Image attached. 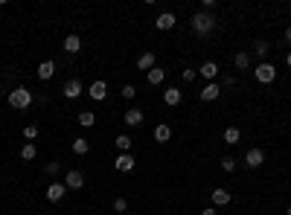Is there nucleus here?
<instances>
[{"label":"nucleus","instance_id":"obj_38","mask_svg":"<svg viewBox=\"0 0 291 215\" xmlns=\"http://www.w3.org/2000/svg\"><path fill=\"white\" fill-rule=\"evenodd\" d=\"M286 64H289V67H291V50H289V55H286Z\"/></svg>","mask_w":291,"mask_h":215},{"label":"nucleus","instance_id":"obj_30","mask_svg":"<svg viewBox=\"0 0 291 215\" xmlns=\"http://www.w3.org/2000/svg\"><path fill=\"white\" fill-rule=\"evenodd\" d=\"M44 172H47V175H58V172H61V163H58V160H50V163L44 166Z\"/></svg>","mask_w":291,"mask_h":215},{"label":"nucleus","instance_id":"obj_39","mask_svg":"<svg viewBox=\"0 0 291 215\" xmlns=\"http://www.w3.org/2000/svg\"><path fill=\"white\" fill-rule=\"evenodd\" d=\"M286 215H291V207H289V210H286Z\"/></svg>","mask_w":291,"mask_h":215},{"label":"nucleus","instance_id":"obj_37","mask_svg":"<svg viewBox=\"0 0 291 215\" xmlns=\"http://www.w3.org/2000/svg\"><path fill=\"white\" fill-rule=\"evenodd\" d=\"M286 41L291 44V26H286Z\"/></svg>","mask_w":291,"mask_h":215},{"label":"nucleus","instance_id":"obj_14","mask_svg":"<svg viewBox=\"0 0 291 215\" xmlns=\"http://www.w3.org/2000/svg\"><path fill=\"white\" fill-rule=\"evenodd\" d=\"M219 70H222V67H219L216 61H204V64L198 67V73H201V76H204L207 82H216V76H219Z\"/></svg>","mask_w":291,"mask_h":215},{"label":"nucleus","instance_id":"obj_10","mask_svg":"<svg viewBox=\"0 0 291 215\" xmlns=\"http://www.w3.org/2000/svg\"><path fill=\"white\" fill-rule=\"evenodd\" d=\"M175 23H178V20H175V15H172V12H160V15H157V20H154V26H157L160 32L175 29Z\"/></svg>","mask_w":291,"mask_h":215},{"label":"nucleus","instance_id":"obj_26","mask_svg":"<svg viewBox=\"0 0 291 215\" xmlns=\"http://www.w3.org/2000/svg\"><path fill=\"white\" fill-rule=\"evenodd\" d=\"M254 52L259 55V61H265V55L271 52V44H268V41H257V44H254Z\"/></svg>","mask_w":291,"mask_h":215},{"label":"nucleus","instance_id":"obj_18","mask_svg":"<svg viewBox=\"0 0 291 215\" xmlns=\"http://www.w3.org/2000/svg\"><path fill=\"white\" fill-rule=\"evenodd\" d=\"M163 79H166V70H163V67H152V70L146 73V82H149V84H163Z\"/></svg>","mask_w":291,"mask_h":215},{"label":"nucleus","instance_id":"obj_20","mask_svg":"<svg viewBox=\"0 0 291 215\" xmlns=\"http://www.w3.org/2000/svg\"><path fill=\"white\" fill-rule=\"evenodd\" d=\"M64 50H67V52H79V50H82V38H79V35H67V38H64Z\"/></svg>","mask_w":291,"mask_h":215},{"label":"nucleus","instance_id":"obj_4","mask_svg":"<svg viewBox=\"0 0 291 215\" xmlns=\"http://www.w3.org/2000/svg\"><path fill=\"white\" fill-rule=\"evenodd\" d=\"M82 93H85V87H82L79 79H67L64 87H61V96H64V99H79Z\"/></svg>","mask_w":291,"mask_h":215},{"label":"nucleus","instance_id":"obj_5","mask_svg":"<svg viewBox=\"0 0 291 215\" xmlns=\"http://www.w3.org/2000/svg\"><path fill=\"white\" fill-rule=\"evenodd\" d=\"M265 163V151L262 149H248V154H245V166L248 169H259Z\"/></svg>","mask_w":291,"mask_h":215},{"label":"nucleus","instance_id":"obj_25","mask_svg":"<svg viewBox=\"0 0 291 215\" xmlns=\"http://www.w3.org/2000/svg\"><path fill=\"white\" fill-rule=\"evenodd\" d=\"M87 151H90V143L85 137H76L73 140V154H87Z\"/></svg>","mask_w":291,"mask_h":215},{"label":"nucleus","instance_id":"obj_3","mask_svg":"<svg viewBox=\"0 0 291 215\" xmlns=\"http://www.w3.org/2000/svg\"><path fill=\"white\" fill-rule=\"evenodd\" d=\"M254 79H257L259 84H271V82L277 79V67H274V64H268V61H259V64H257V70H254Z\"/></svg>","mask_w":291,"mask_h":215},{"label":"nucleus","instance_id":"obj_34","mask_svg":"<svg viewBox=\"0 0 291 215\" xmlns=\"http://www.w3.org/2000/svg\"><path fill=\"white\" fill-rule=\"evenodd\" d=\"M216 6H219V3H216V0H204V12H213V9H216Z\"/></svg>","mask_w":291,"mask_h":215},{"label":"nucleus","instance_id":"obj_11","mask_svg":"<svg viewBox=\"0 0 291 215\" xmlns=\"http://www.w3.org/2000/svg\"><path fill=\"white\" fill-rule=\"evenodd\" d=\"M230 201H233L230 189H224V186H216V189H213V207H227Z\"/></svg>","mask_w":291,"mask_h":215},{"label":"nucleus","instance_id":"obj_31","mask_svg":"<svg viewBox=\"0 0 291 215\" xmlns=\"http://www.w3.org/2000/svg\"><path fill=\"white\" fill-rule=\"evenodd\" d=\"M134 96H137V87H134V84H125V87H122V99H134Z\"/></svg>","mask_w":291,"mask_h":215},{"label":"nucleus","instance_id":"obj_16","mask_svg":"<svg viewBox=\"0 0 291 215\" xmlns=\"http://www.w3.org/2000/svg\"><path fill=\"white\" fill-rule=\"evenodd\" d=\"M152 67H157V58H154V52H143V55L137 58V70H143V73H149Z\"/></svg>","mask_w":291,"mask_h":215},{"label":"nucleus","instance_id":"obj_27","mask_svg":"<svg viewBox=\"0 0 291 215\" xmlns=\"http://www.w3.org/2000/svg\"><path fill=\"white\" fill-rule=\"evenodd\" d=\"M224 143H227V146H236V143H239V128H236V125H230V128L224 131Z\"/></svg>","mask_w":291,"mask_h":215},{"label":"nucleus","instance_id":"obj_33","mask_svg":"<svg viewBox=\"0 0 291 215\" xmlns=\"http://www.w3.org/2000/svg\"><path fill=\"white\" fill-rule=\"evenodd\" d=\"M181 79H184V82H195V79H198V70H184Z\"/></svg>","mask_w":291,"mask_h":215},{"label":"nucleus","instance_id":"obj_7","mask_svg":"<svg viewBox=\"0 0 291 215\" xmlns=\"http://www.w3.org/2000/svg\"><path fill=\"white\" fill-rule=\"evenodd\" d=\"M64 186H67V189H76V192H79V189L85 186V175H82L79 169H70V172L64 175Z\"/></svg>","mask_w":291,"mask_h":215},{"label":"nucleus","instance_id":"obj_32","mask_svg":"<svg viewBox=\"0 0 291 215\" xmlns=\"http://www.w3.org/2000/svg\"><path fill=\"white\" fill-rule=\"evenodd\" d=\"M114 210H117V213L122 215L125 210H128V201H125V198H117V201H114Z\"/></svg>","mask_w":291,"mask_h":215},{"label":"nucleus","instance_id":"obj_17","mask_svg":"<svg viewBox=\"0 0 291 215\" xmlns=\"http://www.w3.org/2000/svg\"><path fill=\"white\" fill-rule=\"evenodd\" d=\"M219 96H222V87H219L216 82H210V84L201 90V102H216Z\"/></svg>","mask_w":291,"mask_h":215},{"label":"nucleus","instance_id":"obj_36","mask_svg":"<svg viewBox=\"0 0 291 215\" xmlns=\"http://www.w3.org/2000/svg\"><path fill=\"white\" fill-rule=\"evenodd\" d=\"M216 213H219L216 207H210V210H201V215H216Z\"/></svg>","mask_w":291,"mask_h":215},{"label":"nucleus","instance_id":"obj_8","mask_svg":"<svg viewBox=\"0 0 291 215\" xmlns=\"http://www.w3.org/2000/svg\"><path fill=\"white\" fill-rule=\"evenodd\" d=\"M64 195H67V186H64V183H55V181H52V183L47 186V201H50V204L64 201Z\"/></svg>","mask_w":291,"mask_h":215},{"label":"nucleus","instance_id":"obj_24","mask_svg":"<svg viewBox=\"0 0 291 215\" xmlns=\"http://www.w3.org/2000/svg\"><path fill=\"white\" fill-rule=\"evenodd\" d=\"M233 64H236V70H251V55L248 52H236Z\"/></svg>","mask_w":291,"mask_h":215},{"label":"nucleus","instance_id":"obj_2","mask_svg":"<svg viewBox=\"0 0 291 215\" xmlns=\"http://www.w3.org/2000/svg\"><path fill=\"white\" fill-rule=\"evenodd\" d=\"M213 29H216V15H213V12H204V9H201V12L192 15V32H195V35L204 38V35H210Z\"/></svg>","mask_w":291,"mask_h":215},{"label":"nucleus","instance_id":"obj_29","mask_svg":"<svg viewBox=\"0 0 291 215\" xmlns=\"http://www.w3.org/2000/svg\"><path fill=\"white\" fill-rule=\"evenodd\" d=\"M35 137H38V125H26V128H23V140H29V143H32Z\"/></svg>","mask_w":291,"mask_h":215},{"label":"nucleus","instance_id":"obj_21","mask_svg":"<svg viewBox=\"0 0 291 215\" xmlns=\"http://www.w3.org/2000/svg\"><path fill=\"white\" fill-rule=\"evenodd\" d=\"M79 125H82V128H93V125H96V114H93V111H82V114H79Z\"/></svg>","mask_w":291,"mask_h":215},{"label":"nucleus","instance_id":"obj_12","mask_svg":"<svg viewBox=\"0 0 291 215\" xmlns=\"http://www.w3.org/2000/svg\"><path fill=\"white\" fill-rule=\"evenodd\" d=\"M181 99H184L181 87H166V90H163V102H166L169 108H178V105H181Z\"/></svg>","mask_w":291,"mask_h":215},{"label":"nucleus","instance_id":"obj_22","mask_svg":"<svg viewBox=\"0 0 291 215\" xmlns=\"http://www.w3.org/2000/svg\"><path fill=\"white\" fill-rule=\"evenodd\" d=\"M114 146H117L120 154H125V151H131V137H128V134H120V137L114 140Z\"/></svg>","mask_w":291,"mask_h":215},{"label":"nucleus","instance_id":"obj_19","mask_svg":"<svg viewBox=\"0 0 291 215\" xmlns=\"http://www.w3.org/2000/svg\"><path fill=\"white\" fill-rule=\"evenodd\" d=\"M154 140H157V143H169V140H172V128H169L166 122L154 125Z\"/></svg>","mask_w":291,"mask_h":215},{"label":"nucleus","instance_id":"obj_1","mask_svg":"<svg viewBox=\"0 0 291 215\" xmlns=\"http://www.w3.org/2000/svg\"><path fill=\"white\" fill-rule=\"evenodd\" d=\"M6 102H9V108H15V111H26L32 102H35V93L29 90V87H12L9 93H6Z\"/></svg>","mask_w":291,"mask_h":215},{"label":"nucleus","instance_id":"obj_23","mask_svg":"<svg viewBox=\"0 0 291 215\" xmlns=\"http://www.w3.org/2000/svg\"><path fill=\"white\" fill-rule=\"evenodd\" d=\"M20 157H23L26 163H29V160H35V157H38V146H35V143H23V149H20Z\"/></svg>","mask_w":291,"mask_h":215},{"label":"nucleus","instance_id":"obj_13","mask_svg":"<svg viewBox=\"0 0 291 215\" xmlns=\"http://www.w3.org/2000/svg\"><path fill=\"white\" fill-rule=\"evenodd\" d=\"M35 73H38V79H41V82H50V79L55 76V61H41Z\"/></svg>","mask_w":291,"mask_h":215},{"label":"nucleus","instance_id":"obj_28","mask_svg":"<svg viewBox=\"0 0 291 215\" xmlns=\"http://www.w3.org/2000/svg\"><path fill=\"white\" fill-rule=\"evenodd\" d=\"M222 169H224V172H233V169H236V157L224 154V157H222Z\"/></svg>","mask_w":291,"mask_h":215},{"label":"nucleus","instance_id":"obj_35","mask_svg":"<svg viewBox=\"0 0 291 215\" xmlns=\"http://www.w3.org/2000/svg\"><path fill=\"white\" fill-rule=\"evenodd\" d=\"M222 84H224V87H233V84H236V79H233V76H224V79H222Z\"/></svg>","mask_w":291,"mask_h":215},{"label":"nucleus","instance_id":"obj_15","mask_svg":"<svg viewBox=\"0 0 291 215\" xmlns=\"http://www.w3.org/2000/svg\"><path fill=\"white\" fill-rule=\"evenodd\" d=\"M122 122L131 125V128H137V125L143 122V111H140V108H128V111L122 114Z\"/></svg>","mask_w":291,"mask_h":215},{"label":"nucleus","instance_id":"obj_6","mask_svg":"<svg viewBox=\"0 0 291 215\" xmlns=\"http://www.w3.org/2000/svg\"><path fill=\"white\" fill-rule=\"evenodd\" d=\"M134 166H137V160H134V154H131V151L117 154V160H114V169H117V172H131Z\"/></svg>","mask_w":291,"mask_h":215},{"label":"nucleus","instance_id":"obj_40","mask_svg":"<svg viewBox=\"0 0 291 215\" xmlns=\"http://www.w3.org/2000/svg\"><path fill=\"white\" fill-rule=\"evenodd\" d=\"M0 96H3V87H0Z\"/></svg>","mask_w":291,"mask_h":215},{"label":"nucleus","instance_id":"obj_9","mask_svg":"<svg viewBox=\"0 0 291 215\" xmlns=\"http://www.w3.org/2000/svg\"><path fill=\"white\" fill-rule=\"evenodd\" d=\"M87 96H90L93 102H102V99L108 96V84H105L102 79H96V82H93V84L87 87Z\"/></svg>","mask_w":291,"mask_h":215}]
</instances>
